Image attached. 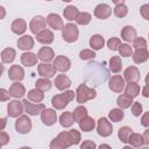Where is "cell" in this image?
<instances>
[{"label": "cell", "instance_id": "cell-17", "mask_svg": "<svg viewBox=\"0 0 149 149\" xmlns=\"http://www.w3.org/2000/svg\"><path fill=\"white\" fill-rule=\"evenodd\" d=\"M123 78L127 83H137L140 80V70L136 66H129L125 70Z\"/></svg>", "mask_w": 149, "mask_h": 149}, {"label": "cell", "instance_id": "cell-21", "mask_svg": "<svg viewBox=\"0 0 149 149\" xmlns=\"http://www.w3.org/2000/svg\"><path fill=\"white\" fill-rule=\"evenodd\" d=\"M134 63L136 64H142L144 62H147L149 59V51L147 50V48H140V49H135V51L132 55Z\"/></svg>", "mask_w": 149, "mask_h": 149}, {"label": "cell", "instance_id": "cell-25", "mask_svg": "<svg viewBox=\"0 0 149 149\" xmlns=\"http://www.w3.org/2000/svg\"><path fill=\"white\" fill-rule=\"evenodd\" d=\"M10 30L16 35H22L27 30V23L23 19H15L10 24Z\"/></svg>", "mask_w": 149, "mask_h": 149}, {"label": "cell", "instance_id": "cell-60", "mask_svg": "<svg viewBox=\"0 0 149 149\" xmlns=\"http://www.w3.org/2000/svg\"><path fill=\"white\" fill-rule=\"evenodd\" d=\"M99 148H111V146L109 144H100Z\"/></svg>", "mask_w": 149, "mask_h": 149}, {"label": "cell", "instance_id": "cell-55", "mask_svg": "<svg viewBox=\"0 0 149 149\" xmlns=\"http://www.w3.org/2000/svg\"><path fill=\"white\" fill-rule=\"evenodd\" d=\"M144 98H149V84H146V86L142 88V93H141Z\"/></svg>", "mask_w": 149, "mask_h": 149}, {"label": "cell", "instance_id": "cell-32", "mask_svg": "<svg viewBox=\"0 0 149 149\" xmlns=\"http://www.w3.org/2000/svg\"><path fill=\"white\" fill-rule=\"evenodd\" d=\"M108 66H109V70L113 72V73H119L122 69V62H121V58L119 56H112L109 58V62H108Z\"/></svg>", "mask_w": 149, "mask_h": 149}, {"label": "cell", "instance_id": "cell-44", "mask_svg": "<svg viewBox=\"0 0 149 149\" xmlns=\"http://www.w3.org/2000/svg\"><path fill=\"white\" fill-rule=\"evenodd\" d=\"M95 56H97V55H95V52H94L93 49H84V50H81V51L79 52V57H80V59H83V61L93 59Z\"/></svg>", "mask_w": 149, "mask_h": 149}, {"label": "cell", "instance_id": "cell-12", "mask_svg": "<svg viewBox=\"0 0 149 149\" xmlns=\"http://www.w3.org/2000/svg\"><path fill=\"white\" fill-rule=\"evenodd\" d=\"M41 120L45 126H52L57 121V113L52 108H44L41 113Z\"/></svg>", "mask_w": 149, "mask_h": 149}, {"label": "cell", "instance_id": "cell-15", "mask_svg": "<svg viewBox=\"0 0 149 149\" xmlns=\"http://www.w3.org/2000/svg\"><path fill=\"white\" fill-rule=\"evenodd\" d=\"M8 78L13 81H21L24 78V70L22 66L14 64L8 70Z\"/></svg>", "mask_w": 149, "mask_h": 149}, {"label": "cell", "instance_id": "cell-52", "mask_svg": "<svg viewBox=\"0 0 149 149\" xmlns=\"http://www.w3.org/2000/svg\"><path fill=\"white\" fill-rule=\"evenodd\" d=\"M95 147H97L95 143H94L93 141H91V140H86V141H84V142L80 144V148H81V149H87V148L94 149Z\"/></svg>", "mask_w": 149, "mask_h": 149}, {"label": "cell", "instance_id": "cell-27", "mask_svg": "<svg viewBox=\"0 0 149 149\" xmlns=\"http://www.w3.org/2000/svg\"><path fill=\"white\" fill-rule=\"evenodd\" d=\"M78 125H79V128H80V130H83V132H85V133H88V132H91V130H93L94 129V127H95V121L93 120V118H91V116H85L84 119H81L79 122H78Z\"/></svg>", "mask_w": 149, "mask_h": 149}, {"label": "cell", "instance_id": "cell-34", "mask_svg": "<svg viewBox=\"0 0 149 149\" xmlns=\"http://www.w3.org/2000/svg\"><path fill=\"white\" fill-rule=\"evenodd\" d=\"M28 99L30 100V101H33V102H41L43 99H44V93H43V91H41V90H38V88H33V90H30V91H28Z\"/></svg>", "mask_w": 149, "mask_h": 149}, {"label": "cell", "instance_id": "cell-7", "mask_svg": "<svg viewBox=\"0 0 149 149\" xmlns=\"http://www.w3.org/2000/svg\"><path fill=\"white\" fill-rule=\"evenodd\" d=\"M23 106H24V112L30 115V116H35V115H38L42 113V111L45 108V106L41 102H30L29 99H24L23 101Z\"/></svg>", "mask_w": 149, "mask_h": 149}, {"label": "cell", "instance_id": "cell-56", "mask_svg": "<svg viewBox=\"0 0 149 149\" xmlns=\"http://www.w3.org/2000/svg\"><path fill=\"white\" fill-rule=\"evenodd\" d=\"M5 126H6V118H1V130L5 129Z\"/></svg>", "mask_w": 149, "mask_h": 149}, {"label": "cell", "instance_id": "cell-63", "mask_svg": "<svg viewBox=\"0 0 149 149\" xmlns=\"http://www.w3.org/2000/svg\"><path fill=\"white\" fill-rule=\"evenodd\" d=\"M148 37H149V35H148Z\"/></svg>", "mask_w": 149, "mask_h": 149}, {"label": "cell", "instance_id": "cell-26", "mask_svg": "<svg viewBox=\"0 0 149 149\" xmlns=\"http://www.w3.org/2000/svg\"><path fill=\"white\" fill-rule=\"evenodd\" d=\"M137 37L136 35V29L132 26H125L121 29V38L126 42H133Z\"/></svg>", "mask_w": 149, "mask_h": 149}, {"label": "cell", "instance_id": "cell-8", "mask_svg": "<svg viewBox=\"0 0 149 149\" xmlns=\"http://www.w3.org/2000/svg\"><path fill=\"white\" fill-rule=\"evenodd\" d=\"M97 132L102 137H108L113 132V126L107 118H100L97 123Z\"/></svg>", "mask_w": 149, "mask_h": 149}, {"label": "cell", "instance_id": "cell-4", "mask_svg": "<svg viewBox=\"0 0 149 149\" xmlns=\"http://www.w3.org/2000/svg\"><path fill=\"white\" fill-rule=\"evenodd\" d=\"M79 30L74 23H68L62 29V37L68 43H73L78 40Z\"/></svg>", "mask_w": 149, "mask_h": 149}, {"label": "cell", "instance_id": "cell-20", "mask_svg": "<svg viewBox=\"0 0 149 149\" xmlns=\"http://www.w3.org/2000/svg\"><path fill=\"white\" fill-rule=\"evenodd\" d=\"M54 85L59 91H66L71 86V80L65 74H58V76H56V78L54 80Z\"/></svg>", "mask_w": 149, "mask_h": 149}, {"label": "cell", "instance_id": "cell-29", "mask_svg": "<svg viewBox=\"0 0 149 149\" xmlns=\"http://www.w3.org/2000/svg\"><path fill=\"white\" fill-rule=\"evenodd\" d=\"M74 122L72 112H63L59 116V123L64 128H70Z\"/></svg>", "mask_w": 149, "mask_h": 149}, {"label": "cell", "instance_id": "cell-62", "mask_svg": "<svg viewBox=\"0 0 149 149\" xmlns=\"http://www.w3.org/2000/svg\"><path fill=\"white\" fill-rule=\"evenodd\" d=\"M45 1H52V0H45Z\"/></svg>", "mask_w": 149, "mask_h": 149}, {"label": "cell", "instance_id": "cell-33", "mask_svg": "<svg viewBox=\"0 0 149 149\" xmlns=\"http://www.w3.org/2000/svg\"><path fill=\"white\" fill-rule=\"evenodd\" d=\"M128 143L134 147V148H141L144 146V140H143V136L139 133H132L129 139H128Z\"/></svg>", "mask_w": 149, "mask_h": 149}, {"label": "cell", "instance_id": "cell-61", "mask_svg": "<svg viewBox=\"0 0 149 149\" xmlns=\"http://www.w3.org/2000/svg\"><path fill=\"white\" fill-rule=\"evenodd\" d=\"M62 1H64V2H70V1H72V0H62Z\"/></svg>", "mask_w": 149, "mask_h": 149}, {"label": "cell", "instance_id": "cell-46", "mask_svg": "<svg viewBox=\"0 0 149 149\" xmlns=\"http://www.w3.org/2000/svg\"><path fill=\"white\" fill-rule=\"evenodd\" d=\"M69 136H70V140H71V142H72V144H79L80 143V140H81V135H80V133L78 132V130H76V129H70L69 132Z\"/></svg>", "mask_w": 149, "mask_h": 149}, {"label": "cell", "instance_id": "cell-28", "mask_svg": "<svg viewBox=\"0 0 149 149\" xmlns=\"http://www.w3.org/2000/svg\"><path fill=\"white\" fill-rule=\"evenodd\" d=\"M133 97L128 95L127 93H123V94H120L116 99V104L120 108L122 109H126V108H129L132 105H133Z\"/></svg>", "mask_w": 149, "mask_h": 149}, {"label": "cell", "instance_id": "cell-5", "mask_svg": "<svg viewBox=\"0 0 149 149\" xmlns=\"http://www.w3.org/2000/svg\"><path fill=\"white\" fill-rule=\"evenodd\" d=\"M33 123L28 115H20L15 121V130L19 134H28L31 130Z\"/></svg>", "mask_w": 149, "mask_h": 149}, {"label": "cell", "instance_id": "cell-45", "mask_svg": "<svg viewBox=\"0 0 149 149\" xmlns=\"http://www.w3.org/2000/svg\"><path fill=\"white\" fill-rule=\"evenodd\" d=\"M120 45H121V41H120V38H118V37H111V38L107 41V47H108V49L112 50V51L119 50Z\"/></svg>", "mask_w": 149, "mask_h": 149}, {"label": "cell", "instance_id": "cell-59", "mask_svg": "<svg viewBox=\"0 0 149 149\" xmlns=\"http://www.w3.org/2000/svg\"><path fill=\"white\" fill-rule=\"evenodd\" d=\"M0 9H1V12H2V15H1V19H3V17H5V8H3L2 6H1V7H0Z\"/></svg>", "mask_w": 149, "mask_h": 149}, {"label": "cell", "instance_id": "cell-42", "mask_svg": "<svg viewBox=\"0 0 149 149\" xmlns=\"http://www.w3.org/2000/svg\"><path fill=\"white\" fill-rule=\"evenodd\" d=\"M113 13L116 17H125L128 14V7L125 3L115 5V7L113 8Z\"/></svg>", "mask_w": 149, "mask_h": 149}, {"label": "cell", "instance_id": "cell-24", "mask_svg": "<svg viewBox=\"0 0 149 149\" xmlns=\"http://www.w3.org/2000/svg\"><path fill=\"white\" fill-rule=\"evenodd\" d=\"M9 93H10V95L13 97V98H16V99H19V98H22L24 94H26V88H24V86L21 84V83H19V81H14L10 86H9Z\"/></svg>", "mask_w": 149, "mask_h": 149}, {"label": "cell", "instance_id": "cell-54", "mask_svg": "<svg viewBox=\"0 0 149 149\" xmlns=\"http://www.w3.org/2000/svg\"><path fill=\"white\" fill-rule=\"evenodd\" d=\"M142 136H143V140H144V146H148L149 144V127L143 132Z\"/></svg>", "mask_w": 149, "mask_h": 149}, {"label": "cell", "instance_id": "cell-23", "mask_svg": "<svg viewBox=\"0 0 149 149\" xmlns=\"http://www.w3.org/2000/svg\"><path fill=\"white\" fill-rule=\"evenodd\" d=\"M54 33L50 30V29H44L42 31H40L38 34H36V40L37 42L42 43V44H51L54 42Z\"/></svg>", "mask_w": 149, "mask_h": 149}, {"label": "cell", "instance_id": "cell-43", "mask_svg": "<svg viewBox=\"0 0 149 149\" xmlns=\"http://www.w3.org/2000/svg\"><path fill=\"white\" fill-rule=\"evenodd\" d=\"M118 51H119L120 56H122V57H130L133 55V48L128 43H121Z\"/></svg>", "mask_w": 149, "mask_h": 149}, {"label": "cell", "instance_id": "cell-41", "mask_svg": "<svg viewBox=\"0 0 149 149\" xmlns=\"http://www.w3.org/2000/svg\"><path fill=\"white\" fill-rule=\"evenodd\" d=\"M91 20H92V15L90 13H87V12H79V14L76 17V22L78 24H80V26L88 24L91 22Z\"/></svg>", "mask_w": 149, "mask_h": 149}, {"label": "cell", "instance_id": "cell-48", "mask_svg": "<svg viewBox=\"0 0 149 149\" xmlns=\"http://www.w3.org/2000/svg\"><path fill=\"white\" fill-rule=\"evenodd\" d=\"M133 47L135 49H140V48H147V41L143 37H136L133 41Z\"/></svg>", "mask_w": 149, "mask_h": 149}, {"label": "cell", "instance_id": "cell-22", "mask_svg": "<svg viewBox=\"0 0 149 149\" xmlns=\"http://www.w3.org/2000/svg\"><path fill=\"white\" fill-rule=\"evenodd\" d=\"M20 59H21L22 65L30 68V66H34V65H36V64H37L38 57H37V55H36V54H34V52L26 51V52H23V54L21 55Z\"/></svg>", "mask_w": 149, "mask_h": 149}, {"label": "cell", "instance_id": "cell-18", "mask_svg": "<svg viewBox=\"0 0 149 149\" xmlns=\"http://www.w3.org/2000/svg\"><path fill=\"white\" fill-rule=\"evenodd\" d=\"M34 44H35V41L30 35H22L17 40V48L23 51H28V50L33 49Z\"/></svg>", "mask_w": 149, "mask_h": 149}, {"label": "cell", "instance_id": "cell-1", "mask_svg": "<svg viewBox=\"0 0 149 149\" xmlns=\"http://www.w3.org/2000/svg\"><path fill=\"white\" fill-rule=\"evenodd\" d=\"M74 92L73 91H65L63 93H59V94H56L52 97L51 99V105L55 109H64L70 101H72L74 99Z\"/></svg>", "mask_w": 149, "mask_h": 149}, {"label": "cell", "instance_id": "cell-58", "mask_svg": "<svg viewBox=\"0 0 149 149\" xmlns=\"http://www.w3.org/2000/svg\"><path fill=\"white\" fill-rule=\"evenodd\" d=\"M144 81H146V84H149V72L147 73V76H146V78H144Z\"/></svg>", "mask_w": 149, "mask_h": 149}, {"label": "cell", "instance_id": "cell-40", "mask_svg": "<svg viewBox=\"0 0 149 149\" xmlns=\"http://www.w3.org/2000/svg\"><path fill=\"white\" fill-rule=\"evenodd\" d=\"M51 85H52V84H51L50 79L43 78V77H41L40 79H37L36 83H35V87L38 88V90H41V91H43V92L49 91V90L51 88Z\"/></svg>", "mask_w": 149, "mask_h": 149}, {"label": "cell", "instance_id": "cell-19", "mask_svg": "<svg viewBox=\"0 0 149 149\" xmlns=\"http://www.w3.org/2000/svg\"><path fill=\"white\" fill-rule=\"evenodd\" d=\"M37 57L43 63H50L55 59V54L50 47H42L37 52Z\"/></svg>", "mask_w": 149, "mask_h": 149}, {"label": "cell", "instance_id": "cell-2", "mask_svg": "<svg viewBox=\"0 0 149 149\" xmlns=\"http://www.w3.org/2000/svg\"><path fill=\"white\" fill-rule=\"evenodd\" d=\"M97 97V91L88 87L86 84H80L76 90V100L78 104H85L88 100H92Z\"/></svg>", "mask_w": 149, "mask_h": 149}, {"label": "cell", "instance_id": "cell-35", "mask_svg": "<svg viewBox=\"0 0 149 149\" xmlns=\"http://www.w3.org/2000/svg\"><path fill=\"white\" fill-rule=\"evenodd\" d=\"M78 14H79V10H78V8H77L76 6H68V7H65L64 10H63L64 17H65L66 20H69V21L76 20V17H77Z\"/></svg>", "mask_w": 149, "mask_h": 149}, {"label": "cell", "instance_id": "cell-9", "mask_svg": "<svg viewBox=\"0 0 149 149\" xmlns=\"http://www.w3.org/2000/svg\"><path fill=\"white\" fill-rule=\"evenodd\" d=\"M125 78L121 77L120 74H115V76H112L108 80V87L112 92H115V93H121L123 90H125V86H126V83H125Z\"/></svg>", "mask_w": 149, "mask_h": 149}, {"label": "cell", "instance_id": "cell-31", "mask_svg": "<svg viewBox=\"0 0 149 149\" xmlns=\"http://www.w3.org/2000/svg\"><path fill=\"white\" fill-rule=\"evenodd\" d=\"M15 56H16V51L13 48H6V49H3L1 51V61H2V63H6V64L12 63L15 59Z\"/></svg>", "mask_w": 149, "mask_h": 149}, {"label": "cell", "instance_id": "cell-37", "mask_svg": "<svg viewBox=\"0 0 149 149\" xmlns=\"http://www.w3.org/2000/svg\"><path fill=\"white\" fill-rule=\"evenodd\" d=\"M132 133H133V130H132L130 127L123 126V127L119 128L118 137H119V140H120L122 143H128V139H129V136H130Z\"/></svg>", "mask_w": 149, "mask_h": 149}, {"label": "cell", "instance_id": "cell-11", "mask_svg": "<svg viewBox=\"0 0 149 149\" xmlns=\"http://www.w3.org/2000/svg\"><path fill=\"white\" fill-rule=\"evenodd\" d=\"M56 71H57V69L55 68V65L50 64V63H43L42 62L41 64L37 65V72L43 78H48V79L52 78L56 74Z\"/></svg>", "mask_w": 149, "mask_h": 149}, {"label": "cell", "instance_id": "cell-51", "mask_svg": "<svg viewBox=\"0 0 149 149\" xmlns=\"http://www.w3.org/2000/svg\"><path fill=\"white\" fill-rule=\"evenodd\" d=\"M10 93L9 91L5 90V88H0V101H6V100H9L10 98Z\"/></svg>", "mask_w": 149, "mask_h": 149}, {"label": "cell", "instance_id": "cell-16", "mask_svg": "<svg viewBox=\"0 0 149 149\" xmlns=\"http://www.w3.org/2000/svg\"><path fill=\"white\" fill-rule=\"evenodd\" d=\"M47 22H48V26L54 30H62L64 27L63 19L55 13H51L47 16Z\"/></svg>", "mask_w": 149, "mask_h": 149}, {"label": "cell", "instance_id": "cell-47", "mask_svg": "<svg viewBox=\"0 0 149 149\" xmlns=\"http://www.w3.org/2000/svg\"><path fill=\"white\" fill-rule=\"evenodd\" d=\"M142 105L139 101H134L132 105V114L134 116H140L142 114Z\"/></svg>", "mask_w": 149, "mask_h": 149}, {"label": "cell", "instance_id": "cell-14", "mask_svg": "<svg viewBox=\"0 0 149 149\" xmlns=\"http://www.w3.org/2000/svg\"><path fill=\"white\" fill-rule=\"evenodd\" d=\"M112 14V8L107 3H99L94 8V16L100 20H106L111 16Z\"/></svg>", "mask_w": 149, "mask_h": 149}, {"label": "cell", "instance_id": "cell-50", "mask_svg": "<svg viewBox=\"0 0 149 149\" xmlns=\"http://www.w3.org/2000/svg\"><path fill=\"white\" fill-rule=\"evenodd\" d=\"M8 142H9V135L5 130H1V133H0V146L3 147Z\"/></svg>", "mask_w": 149, "mask_h": 149}, {"label": "cell", "instance_id": "cell-13", "mask_svg": "<svg viewBox=\"0 0 149 149\" xmlns=\"http://www.w3.org/2000/svg\"><path fill=\"white\" fill-rule=\"evenodd\" d=\"M54 65L57 69V71L66 72L71 68V61L66 56L59 55V56H56V58L54 59Z\"/></svg>", "mask_w": 149, "mask_h": 149}, {"label": "cell", "instance_id": "cell-57", "mask_svg": "<svg viewBox=\"0 0 149 149\" xmlns=\"http://www.w3.org/2000/svg\"><path fill=\"white\" fill-rule=\"evenodd\" d=\"M112 2L115 3V5H120V3H123L125 0H112Z\"/></svg>", "mask_w": 149, "mask_h": 149}, {"label": "cell", "instance_id": "cell-36", "mask_svg": "<svg viewBox=\"0 0 149 149\" xmlns=\"http://www.w3.org/2000/svg\"><path fill=\"white\" fill-rule=\"evenodd\" d=\"M140 91H141V88L137 83H128L125 86V93H127L128 95H130L133 98L137 97L140 94Z\"/></svg>", "mask_w": 149, "mask_h": 149}, {"label": "cell", "instance_id": "cell-49", "mask_svg": "<svg viewBox=\"0 0 149 149\" xmlns=\"http://www.w3.org/2000/svg\"><path fill=\"white\" fill-rule=\"evenodd\" d=\"M140 14L144 20H149V2L140 7Z\"/></svg>", "mask_w": 149, "mask_h": 149}, {"label": "cell", "instance_id": "cell-6", "mask_svg": "<svg viewBox=\"0 0 149 149\" xmlns=\"http://www.w3.org/2000/svg\"><path fill=\"white\" fill-rule=\"evenodd\" d=\"M24 111V106L22 101L19 100H10L7 105V114L9 118H19L20 115H22Z\"/></svg>", "mask_w": 149, "mask_h": 149}, {"label": "cell", "instance_id": "cell-30", "mask_svg": "<svg viewBox=\"0 0 149 149\" xmlns=\"http://www.w3.org/2000/svg\"><path fill=\"white\" fill-rule=\"evenodd\" d=\"M104 45H105V40H104V37L101 35L95 34V35L91 36V38H90V47H91V49L100 50Z\"/></svg>", "mask_w": 149, "mask_h": 149}, {"label": "cell", "instance_id": "cell-3", "mask_svg": "<svg viewBox=\"0 0 149 149\" xmlns=\"http://www.w3.org/2000/svg\"><path fill=\"white\" fill-rule=\"evenodd\" d=\"M71 146H73V144L70 140L69 133L68 132H62L50 142L49 147H50V149H65V148H69Z\"/></svg>", "mask_w": 149, "mask_h": 149}, {"label": "cell", "instance_id": "cell-38", "mask_svg": "<svg viewBox=\"0 0 149 149\" xmlns=\"http://www.w3.org/2000/svg\"><path fill=\"white\" fill-rule=\"evenodd\" d=\"M73 114V119H74V122H79L81 119H84L85 116L88 115V112H87V108L85 106H78L74 108V111L72 112Z\"/></svg>", "mask_w": 149, "mask_h": 149}, {"label": "cell", "instance_id": "cell-53", "mask_svg": "<svg viewBox=\"0 0 149 149\" xmlns=\"http://www.w3.org/2000/svg\"><path fill=\"white\" fill-rule=\"evenodd\" d=\"M141 125H142L143 127H146V128L149 127V111L146 112V113L141 116Z\"/></svg>", "mask_w": 149, "mask_h": 149}, {"label": "cell", "instance_id": "cell-10", "mask_svg": "<svg viewBox=\"0 0 149 149\" xmlns=\"http://www.w3.org/2000/svg\"><path fill=\"white\" fill-rule=\"evenodd\" d=\"M47 24H48L47 19H44V17L41 16V15H37V16H34V17L31 19V21H30V23H29V29H30V31H31L33 34L36 35V34H38L40 31L47 29Z\"/></svg>", "mask_w": 149, "mask_h": 149}, {"label": "cell", "instance_id": "cell-39", "mask_svg": "<svg viewBox=\"0 0 149 149\" xmlns=\"http://www.w3.org/2000/svg\"><path fill=\"white\" fill-rule=\"evenodd\" d=\"M123 116H125V113H123L122 108H120V107L119 108H113L108 113V119L112 122H119L123 119Z\"/></svg>", "mask_w": 149, "mask_h": 149}]
</instances>
